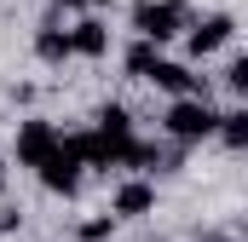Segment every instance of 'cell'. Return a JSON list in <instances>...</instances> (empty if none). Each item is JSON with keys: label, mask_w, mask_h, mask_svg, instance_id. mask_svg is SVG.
<instances>
[{"label": "cell", "mask_w": 248, "mask_h": 242, "mask_svg": "<svg viewBox=\"0 0 248 242\" xmlns=\"http://www.w3.org/2000/svg\"><path fill=\"white\" fill-rule=\"evenodd\" d=\"M185 23H190L185 0H139V6H133V35H144V41H156V46L179 41Z\"/></svg>", "instance_id": "obj_1"}, {"label": "cell", "mask_w": 248, "mask_h": 242, "mask_svg": "<svg viewBox=\"0 0 248 242\" xmlns=\"http://www.w3.org/2000/svg\"><path fill=\"white\" fill-rule=\"evenodd\" d=\"M214 127H219V110L208 98H173L162 116V133L173 144H202V138H214Z\"/></svg>", "instance_id": "obj_2"}, {"label": "cell", "mask_w": 248, "mask_h": 242, "mask_svg": "<svg viewBox=\"0 0 248 242\" xmlns=\"http://www.w3.org/2000/svg\"><path fill=\"white\" fill-rule=\"evenodd\" d=\"M35 173H41V184H46L52 196H63V202H69V196L81 190V173H87V167H81L75 144H69V138L58 133V144H52V150H46V156L35 162Z\"/></svg>", "instance_id": "obj_3"}, {"label": "cell", "mask_w": 248, "mask_h": 242, "mask_svg": "<svg viewBox=\"0 0 248 242\" xmlns=\"http://www.w3.org/2000/svg\"><path fill=\"white\" fill-rule=\"evenodd\" d=\"M231 41H237V17L231 12H208V17H190L185 23V52L190 58H214Z\"/></svg>", "instance_id": "obj_4"}, {"label": "cell", "mask_w": 248, "mask_h": 242, "mask_svg": "<svg viewBox=\"0 0 248 242\" xmlns=\"http://www.w3.org/2000/svg\"><path fill=\"white\" fill-rule=\"evenodd\" d=\"M150 87H162L168 98H208V81L190 75V63H173V58H156V69L144 75Z\"/></svg>", "instance_id": "obj_5"}, {"label": "cell", "mask_w": 248, "mask_h": 242, "mask_svg": "<svg viewBox=\"0 0 248 242\" xmlns=\"http://www.w3.org/2000/svg\"><path fill=\"white\" fill-rule=\"evenodd\" d=\"M110 213L116 219H144V213H156V184L144 179H122L116 190H110Z\"/></svg>", "instance_id": "obj_6"}, {"label": "cell", "mask_w": 248, "mask_h": 242, "mask_svg": "<svg viewBox=\"0 0 248 242\" xmlns=\"http://www.w3.org/2000/svg\"><path fill=\"white\" fill-rule=\"evenodd\" d=\"M52 144H58V127L41 121V116H29V121H17V144H12V156H17V167H35Z\"/></svg>", "instance_id": "obj_7"}, {"label": "cell", "mask_w": 248, "mask_h": 242, "mask_svg": "<svg viewBox=\"0 0 248 242\" xmlns=\"http://www.w3.org/2000/svg\"><path fill=\"white\" fill-rule=\"evenodd\" d=\"M69 52H75V58H104V52H110V23L93 17V12H87L81 23H69Z\"/></svg>", "instance_id": "obj_8"}, {"label": "cell", "mask_w": 248, "mask_h": 242, "mask_svg": "<svg viewBox=\"0 0 248 242\" xmlns=\"http://www.w3.org/2000/svg\"><path fill=\"white\" fill-rule=\"evenodd\" d=\"M35 58L41 63H69V29H58V17H46L41 29H35Z\"/></svg>", "instance_id": "obj_9"}, {"label": "cell", "mask_w": 248, "mask_h": 242, "mask_svg": "<svg viewBox=\"0 0 248 242\" xmlns=\"http://www.w3.org/2000/svg\"><path fill=\"white\" fill-rule=\"evenodd\" d=\"M214 138H219L231 156H243V150H248V110H225L219 127H214Z\"/></svg>", "instance_id": "obj_10"}, {"label": "cell", "mask_w": 248, "mask_h": 242, "mask_svg": "<svg viewBox=\"0 0 248 242\" xmlns=\"http://www.w3.org/2000/svg\"><path fill=\"white\" fill-rule=\"evenodd\" d=\"M156 58H162V46H156V41H144V35H139V41H133V46H127V75H139V81H144V75H150V69H156Z\"/></svg>", "instance_id": "obj_11"}, {"label": "cell", "mask_w": 248, "mask_h": 242, "mask_svg": "<svg viewBox=\"0 0 248 242\" xmlns=\"http://www.w3.org/2000/svg\"><path fill=\"white\" fill-rule=\"evenodd\" d=\"M98 133L127 138V133H133V110H127V104H116V98H110V104H98Z\"/></svg>", "instance_id": "obj_12"}, {"label": "cell", "mask_w": 248, "mask_h": 242, "mask_svg": "<svg viewBox=\"0 0 248 242\" xmlns=\"http://www.w3.org/2000/svg\"><path fill=\"white\" fill-rule=\"evenodd\" d=\"M75 237H81V242H110V237H116V213H98V219H81V225H75Z\"/></svg>", "instance_id": "obj_13"}, {"label": "cell", "mask_w": 248, "mask_h": 242, "mask_svg": "<svg viewBox=\"0 0 248 242\" xmlns=\"http://www.w3.org/2000/svg\"><path fill=\"white\" fill-rule=\"evenodd\" d=\"M225 87H231L237 98H248V58H243V52H237V58L225 63Z\"/></svg>", "instance_id": "obj_14"}, {"label": "cell", "mask_w": 248, "mask_h": 242, "mask_svg": "<svg viewBox=\"0 0 248 242\" xmlns=\"http://www.w3.org/2000/svg\"><path fill=\"white\" fill-rule=\"evenodd\" d=\"M17 225H23V208H12V202H0V237H6V231H17Z\"/></svg>", "instance_id": "obj_15"}, {"label": "cell", "mask_w": 248, "mask_h": 242, "mask_svg": "<svg viewBox=\"0 0 248 242\" xmlns=\"http://www.w3.org/2000/svg\"><path fill=\"white\" fill-rule=\"evenodd\" d=\"M93 6H110V0H58V12H93Z\"/></svg>", "instance_id": "obj_16"}, {"label": "cell", "mask_w": 248, "mask_h": 242, "mask_svg": "<svg viewBox=\"0 0 248 242\" xmlns=\"http://www.w3.org/2000/svg\"><path fill=\"white\" fill-rule=\"evenodd\" d=\"M202 242H231V237H225V231H208V237H202Z\"/></svg>", "instance_id": "obj_17"}, {"label": "cell", "mask_w": 248, "mask_h": 242, "mask_svg": "<svg viewBox=\"0 0 248 242\" xmlns=\"http://www.w3.org/2000/svg\"><path fill=\"white\" fill-rule=\"evenodd\" d=\"M0 190H6V162H0Z\"/></svg>", "instance_id": "obj_18"}]
</instances>
